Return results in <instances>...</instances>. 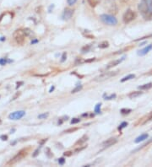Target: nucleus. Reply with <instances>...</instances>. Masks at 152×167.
<instances>
[{"label": "nucleus", "mask_w": 152, "mask_h": 167, "mask_svg": "<svg viewBox=\"0 0 152 167\" xmlns=\"http://www.w3.org/2000/svg\"><path fill=\"white\" fill-rule=\"evenodd\" d=\"M138 9L146 20H152V0H141Z\"/></svg>", "instance_id": "f257e3e1"}, {"label": "nucleus", "mask_w": 152, "mask_h": 167, "mask_svg": "<svg viewBox=\"0 0 152 167\" xmlns=\"http://www.w3.org/2000/svg\"><path fill=\"white\" fill-rule=\"evenodd\" d=\"M29 150H30V148H24V149H22V150H20L19 153L17 154V155H15L14 158H12L10 161H9L8 163H7L6 165L7 166H13V165H14V164H16L17 162H19L23 158H25V156H27L28 155V153H29Z\"/></svg>", "instance_id": "f03ea898"}, {"label": "nucleus", "mask_w": 152, "mask_h": 167, "mask_svg": "<svg viewBox=\"0 0 152 167\" xmlns=\"http://www.w3.org/2000/svg\"><path fill=\"white\" fill-rule=\"evenodd\" d=\"M27 36L26 31L23 30H17L14 31V38L15 40V42L19 45H23L25 42V37Z\"/></svg>", "instance_id": "7ed1b4c3"}, {"label": "nucleus", "mask_w": 152, "mask_h": 167, "mask_svg": "<svg viewBox=\"0 0 152 167\" xmlns=\"http://www.w3.org/2000/svg\"><path fill=\"white\" fill-rule=\"evenodd\" d=\"M101 20L106 25H116L118 24V19L113 15L110 14H101L100 16Z\"/></svg>", "instance_id": "20e7f679"}, {"label": "nucleus", "mask_w": 152, "mask_h": 167, "mask_svg": "<svg viewBox=\"0 0 152 167\" xmlns=\"http://www.w3.org/2000/svg\"><path fill=\"white\" fill-rule=\"evenodd\" d=\"M118 73V71H110V72H105L103 74H101V75L95 77L94 80L96 81V82H101V81L106 80H108L112 77H113L115 75H117Z\"/></svg>", "instance_id": "39448f33"}, {"label": "nucleus", "mask_w": 152, "mask_h": 167, "mask_svg": "<svg viewBox=\"0 0 152 167\" xmlns=\"http://www.w3.org/2000/svg\"><path fill=\"white\" fill-rule=\"evenodd\" d=\"M135 18H136V13L132 9H128L123 16V20L125 24H128L133 21V19H135Z\"/></svg>", "instance_id": "423d86ee"}, {"label": "nucleus", "mask_w": 152, "mask_h": 167, "mask_svg": "<svg viewBox=\"0 0 152 167\" xmlns=\"http://www.w3.org/2000/svg\"><path fill=\"white\" fill-rule=\"evenodd\" d=\"M151 121H152V111H151V112L148 113L147 115H145L144 117L139 118V120L134 123V126H135V127H138V126H143V125L148 123L151 122Z\"/></svg>", "instance_id": "0eeeda50"}, {"label": "nucleus", "mask_w": 152, "mask_h": 167, "mask_svg": "<svg viewBox=\"0 0 152 167\" xmlns=\"http://www.w3.org/2000/svg\"><path fill=\"white\" fill-rule=\"evenodd\" d=\"M25 115V112L24 111H14L13 113H10L9 115V118L10 120H19L20 118H22Z\"/></svg>", "instance_id": "6e6552de"}, {"label": "nucleus", "mask_w": 152, "mask_h": 167, "mask_svg": "<svg viewBox=\"0 0 152 167\" xmlns=\"http://www.w3.org/2000/svg\"><path fill=\"white\" fill-rule=\"evenodd\" d=\"M73 14H74V9H71L70 8H66V9H64V11H63V16H62V17H63V19L68 20V19H71Z\"/></svg>", "instance_id": "1a4fd4ad"}, {"label": "nucleus", "mask_w": 152, "mask_h": 167, "mask_svg": "<svg viewBox=\"0 0 152 167\" xmlns=\"http://www.w3.org/2000/svg\"><path fill=\"white\" fill-rule=\"evenodd\" d=\"M117 143H118V140H117L116 138H110L107 139L105 142H103L102 145L104 146V148H108V147H111V146L114 145V144Z\"/></svg>", "instance_id": "9d476101"}, {"label": "nucleus", "mask_w": 152, "mask_h": 167, "mask_svg": "<svg viewBox=\"0 0 152 167\" xmlns=\"http://www.w3.org/2000/svg\"><path fill=\"white\" fill-rule=\"evenodd\" d=\"M152 50V44H150V45H148L147 47H146L144 49L140 50L138 52V55L139 56H145L150 51H151Z\"/></svg>", "instance_id": "9b49d317"}, {"label": "nucleus", "mask_w": 152, "mask_h": 167, "mask_svg": "<svg viewBox=\"0 0 152 167\" xmlns=\"http://www.w3.org/2000/svg\"><path fill=\"white\" fill-rule=\"evenodd\" d=\"M87 140H88V136H87V135H84L81 138H80V139L75 143V146H76V147H78V146H81V145L84 144V143L86 142Z\"/></svg>", "instance_id": "f8f14e48"}, {"label": "nucleus", "mask_w": 152, "mask_h": 167, "mask_svg": "<svg viewBox=\"0 0 152 167\" xmlns=\"http://www.w3.org/2000/svg\"><path fill=\"white\" fill-rule=\"evenodd\" d=\"M124 58H125V57H123L122 59H118V60H114V61L111 62L110 63H108V65L107 66V68H113V67H115V66L118 65V64H119V63H120L122 61H123V60H124Z\"/></svg>", "instance_id": "ddd939ff"}, {"label": "nucleus", "mask_w": 152, "mask_h": 167, "mask_svg": "<svg viewBox=\"0 0 152 167\" xmlns=\"http://www.w3.org/2000/svg\"><path fill=\"white\" fill-rule=\"evenodd\" d=\"M148 137H149V135H148L147 133H143V134H141L140 136H139L138 138H135L134 143H138L142 142V141H145L146 139L148 138Z\"/></svg>", "instance_id": "4468645a"}, {"label": "nucleus", "mask_w": 152, "mask_h": 167, "mask_svg": "<svg viewBox=\"0 0 152 167\" xmlns=\"http://www.w3.org/2000/svg\"><path fill=\"white\" fill-rule=\"evenodd\" d=\"M141 95H143V92H142V91H133V92H131L128 95V97H129L130 99H135V98L140 96Z\"/></svg>", "instance_id": "2eb2a0df"}, {"label": "nucleus", "mask_w": 152, "mask_h": 167, "mask_svg": "<svg viewBox=\"0 0 152 167\" xmlns=\"http://www.w3.org/2000/svg\"><path fill=\"white\" fill-rule=\"evenodd\" d=\"M87 2H88V4L90 6L92 7V8H95V7H96L99 4L100 0H87Z\"/></svg>", "instance_id": "dca6fc26"}, {"label": "nucleus", "mask_w": 152, "mask_h": 167, "mask_svg": "<svg viewBox=\"0 0 152 167\" xmlns=\"http://www.w3.org/2000/svg\"><path fill=\"white\" fill-rule=\"evenodd\" d=\"M152 88V83H148L146 85H140L139 87V90H149Z\"/></svg>", "instance_id": "f3484780"}, {"label": "nucleus", "mask_w": 152, "mask_h": 167, "mask_svg": "<svg viewBox=\"0 0 152 167\" xmlns=\"http://www.w3.org/2000/svg\"><path fill=\"white\" fill-rule=\"evenodd\" d=\"M134 78H135V74H129V75H128L126 77L123 78V79L121 80V82H125V81L130 80L134 79Z\"/></svg>", "instance_id": "a211bd4d"}, {"label": "nucleus", "mask_w": 152, "mask_h": 167, "mask_svg": "<svg viewBox=\"0 0 152 167\" xmlns=\"http://www.w3.org/2000/svg\"><path fill=\"white\" fill-rule=\"evenodd\" d=\"M108 47H109V42H101V44H99V46H98V47H99V48H101V49L107 48Z\"/></svg>", "instance_id": "6ab92c4d"}, {"label": "nucleus", "mask_w": 152, "mask_h": 167, "mask_svg": "<svg viewBox=\"0 0 152 167\" xmlns=\"http://www.w3.org/2000/svg\"><path fill=\"white\" fill-rule=\"evenodd\" d=\"M131 111H132L131 109H128V108H123V109H121L120 112L123 114V115H127V114H129Z\"/></svg>", "instance_id": "aec40b11"}, {"label": "nucleus", "mask_w": 152, "mask_h": 167, "mask_svg": "<svg viewBox=\"0 0 152 167\" xmlns=\"http://www.w3.org/2000/svg\"><path fill=\"white\" fill-rule=\"evenodd\" d=\"M82 88H83V85H78V86L75 87V88L71 91V93H72V94H75V93L80 92V90H81Z\"/></svg>", "instance_id": "412c9836"}, {"label": "nucleus", "mask_w": 152, "mask_h": 167, "mask_svg": "<svg viewBox=\"0 0 152 167\" xmlns=\"http://www.w3.org/2000/svg\"><path fill=\"white\" fill-rule=\"evenodd\" d=\"M101 103H99V104H97V105H95V112L96 114H99V113L101 112Z\"/></svg>", "instance_id": "4be33fe9"}, {"label": "nucleus", "mask_w": 152, "mask_h": 167, "mask_svg": "<svg viewBox=\"0 0 152 167\" xmlns=\"http://www.w3.org/2000/svg\"><path fill=\"white\" fill-rule=\"evenodd\" d=\"M78 129H79L78 128H69V129L65 130V131H64V133H74V132H75V131H77Z\"/></svg>", "instance_id": "5701e85b"}, {"label": "nucleus", "mask_w": 152, "mask_h": 167, "mask_svg": "<svg viewBox=\"0 0 152 167\" xmlns=\"http://www.w3.org/2000/svg\"><path fill=\"white\" fill-rule=\"evenodd\" d=\"M48 116H49V113L47 112V113H43V114H40V115L38 116V118H39V119H46Z\"/></svg>", "instance_id": "b1692460"}, {"label": "nucleus", "mask_w": 152, "mask_h": 167, "mask_svg": "<svg viewBox=\"0 0 152 167\" xmlns=\"http://www.w3.org/2000/svg\"><path fill=\"white\" fill-rule=\"evenodd\" d=\"M127 126H128V123H126V122H123V123H122L120 124V126L118 127V130L121 131V130L123 129V128H126Z\"/></svg>", "instance_id": "393cba45"}, {"label": "nucleus", "mask_w": 152, "mask_h": 167, "mask_svg": "<svg viewBox=\"0 0 152 167\" xmlns=\"http://www.w3.org/2000/svg\"><path fill=\"white\" fill-rule=\"evenodd\" d=\"M86 147H87V146H83V147H80V146H78V148H75V153H79V152L82 151L83 149H85V148H86Z\"/></svg>", "instance_id": "a878e982"}, {"label": "nucleus", "mask_w": 152, "mask_h": 167, "mask_svg": "<svg viewBox=\"0 0 152 167\" xmlns=\"http://www.w3.org/2000/svg\"><path fill=\"white\" fill-rule=\"evenodd\" d=\"M151 143H152V138L149 140V141H147V142L146 143H144L143 145H142V147H140V148H137L136 150H139V149H140V148H144V147H146V146H147V145H149Z\"/></svg>", "instance_id": "bb28decb"}, {"label": "nucleus", "mask_w": 152, "mask_h": 167, "mask_svg": "<svg viewBox=\"0 0 152 167\" xmlns=\"http://www.w3.org/2000/svg\"><path fill=\"white\" fill-rule=\"evenodd\" d=\"M46 154L47 155V157H49V158H52V157L53 156L52 153H51L50 148H47V149H46Z\"/></svg>", "instance_id": "cd10ccee"}, {"label": "nucleus", "mask_w": 152, "mask_h": 167, "mask_svg": "<svg viewBox=\"0 0 152 167\" xmlns=\"http://www.w3.org/2000/svg\"><path fill=\"white\" fill-rule=\"evenodd\" d=\"M80 119H79V118H73L71 120V124H76L78 123H80Z\"/></svg>", "instance_id": "c85d7f7f"}, {"label": "nucleus", "mask_w": 152, "mask_h": 167, "mask_svg": "<svg viewBox=\"0 0 152 167\" xmlns=\"http://www.w3.org/2000/svg\"><path fill=\"white\" fill-rule=\"evenodd\" d=\"M67 1H68V4H69L70 5H74L76 2H77V0H67Z\"/></svg>", "instance_id": "c756f323"}, {"label": "nucleus", "mask_w": 152, "mask_h": 167, "mask_svg": "<svg viewBox=\"0 0 152 167\" xmlns=\"http://www.w3.org/2000/svg\"><path fill=\"white\" fill-rule=\"evenodd\" d=\"M66 57H67V53L66 52H63V56H62V59H61V62H63L66 60Z\"/></svg>", "instance_id": "7c9ffc66"}, {"label": "nucleus", "mask_w": 152, "mask_h": 167, "mask_svg": "<svg viewBox=\"0 0 152 167\" xmlns=\"http://www.w3.org/2000/svg\"><path fill=\"white\" fill-rule=\"evenodd\" d=\"M58 163H59V165H63V164L65 163V159H64V158H60V159H58Z\"/></svg>", "instance_id": "2f4dec72"}, {"label": "nucleus", "mask_w": 152, "mask_h": 167, "mask_svg": "<svg viewBox=\"0 0 152 167\" xmlns=\"http://www.w3.org/2000/svg\"><path fill=\"white\" fill-rule=\"evenodd\" d=\"M90 45L84 47L82 48V52H88L89 49H90Z\"/></svg>", "instance_id": "473e14b6"}, {"label": "nucleus", "mask_w": 152, "mask_h": 167, "mask_svg": "<svg viewBox=\"0 0 152 167\" xmlns=\"http://www.w3.org/2000/svg\"><path fill=\"white\" fill-rule=\"evenodd\" d=\"M72 154H73V152H72V151H67V152H65L63 155H64V156H68V157H70V156L72 155Z\"/></svg>", "instance_id": "72a5a7b5"}, {"label": "nucleus", "mask_w": 152, "mask_h": 167, "mask_svg": "<svg viewBox=\"0 0 152 167\" xmlns=\"http://www.w3.org/2000/svg\"><path fill=\"white\" fill-rule=\"evenodd\" d=\"M5 63H6V59H5V58L0 59V64H1V65H5Z\"/></svg>", "instance_id": "f704fd0d"}, {"label": "nucleus", "mask_w": 152, "mask_h": 167, "mask_svg": "<svg viewBox=\"0 0 152 167\" xmlns=\"http://www.w3.org/2000/svg\"><path fill=\"white\" fill-rule=\"evenodd\" d=\"M115 97H116V95H111L110 96H107L105 100H112L113 99V98H115Z\"/></svg>", "instance_id": "c9c22d12"}, {"label": "nucleus", "mask_w": 152, "mask_h": 167, "mask_svg": "<svg viewBox=\"0 0 152 167\" xmlns=\"http://www.w3.org/2000/svg\"><path fill=\"white\" fill-rule=\"evenodd\" d=\"M0 138H2V140H7V139H8V136H6V135H3V136L0 137Z\"/></svg>", "instance_id": "e433bc0d"}, {"label": "nucleus", "mask_w": 152, "mask_h": 167, "mask_svg": "<svg viewBox=\"0 0 152 167\" xmlns=\"http://www.w3.org/2000/svg\"><path fill=\"white\" fill-rule=\"evenodd\" d=\"M119 1H120L122 4H128L129 0H119Z\"/></svg>", "instance_id": "4c0bfd02"}, {"label": "nucleus", "mask_w": 152, "mask_h": 167, "mask_svg": "<svg viewBox=\"0 0 152 167\" xmlns=\"http://www.w3.org/2000/svg\"><path fill=\"white\" fill-rule=\"evenodd\" d=\"M38 152H39V149H37V150L35 151V154H33V157H36V156L39 154Z\"/></svg>", "instance_id": "58836bf2"}, {"label": "nucleus", "mask_w": 152, "mask_h": 167, "mask_svg": "<svg viewBox=\"0 0 152 167\" xmlns=\"http://www.w3.org/2000/svg\"><path fill=\"white\" fill-rule=\"evenodd\" d=\"M53 90H54V86H52V88H51L50 91H49V92H52V91Z\"/></svg>", "instance_id": "ea45409f"}, {"label": "nucleus", "mask_w": 152, "mask_h": 167, "mask_svg": "<svg viewBox=\"0 0 152 167\" xmlns=\"http://www.w3.org/2000/svg\"><path fill=\"white\" fill-rule=\"evenodd\" d=\"M152 37V36H148L147 37ZM145 38H146V37H142V38H140V40H142V39H145Z\"/></svg>", "instance_id": "a19ab883"}]
</instances>
